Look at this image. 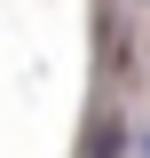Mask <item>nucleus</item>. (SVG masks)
Masks as SVG:
<instances>
[{
  "label": "nucleus",
  "instance_id": "obj_1",
  "mask_svg": "<svg viewBox=\"0 0 150 158\" xmlns=\"http://www.w3.org/2000/svg\"><path fill=\"white\" fill-rule=\"evenodd\" d=\"M119 150H127V142H119V127L103 118V127H95V150H87V158H119Z\"/></svg>",
  "mask_w": 150,
  "mask_h": 158
},
{
  "label": "nucleus",
  "instance_id": "obj_2",
  "mask_svg": "<svg viewBox=\"0 0 150 158\" xmlns=\"http://www.w3.org/2000/svg\"><path fill=\"white\" fill-rule=\"evenodd\" d=\"M142 158H150V142H142Z\"/></svg>",
  "mask_w": 150,
  "mask_h": 158
}]
</instances>
